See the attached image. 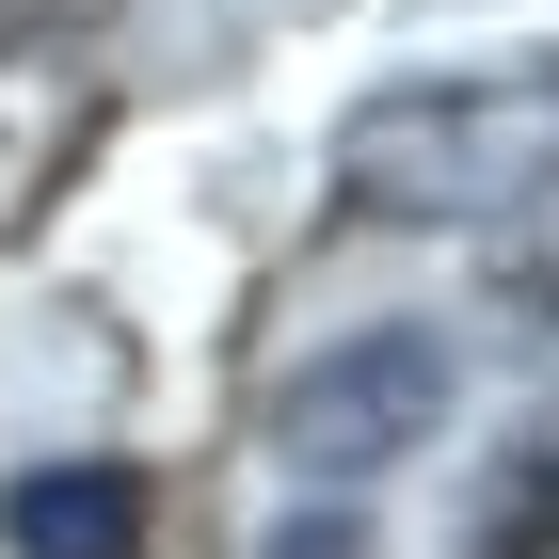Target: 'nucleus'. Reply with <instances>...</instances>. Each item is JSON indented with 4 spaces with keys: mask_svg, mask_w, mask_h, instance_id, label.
<instances>
[{
    "mask_svg": "<svg viewBox=\"0 0 559 559\" xmlns=\"http://www.w3.org/2000/svg\"><path fill=\"white\" fill-rule=\"evenodd\" d=\"M257 559H368V527H352V512H288Z\"/></svg>",
    "mask_w": 559,
    "mask_h": 559,
    "instance_id": "423d86ee",
    "label": "nucleus"
},
{
    "mask_svg": "<svg viewBox=\"0 0 559 559\" xmlns=\"http://www.w3.org/2000/svg\"><path fill=\"white\" fill-rule=\"evenodd\" d=\"M336 192L384 209V224H512V209H559V64L512 48V64H448V81L352 96Z\"/></svg>",
    "mask_w": 559,
    "mask_h": 559,
    "instance_id": "f257e3e1",
    "label": "nucleus"
},
{
    "mask_svg": "<svg viewBox=\"0 0 559 559\" xmlns=\"http://www.w3.org/2000/svg\"><path fill=\"white\" fill-rule=\"evenodd\" d=\"M464 559H559V448H496V464H479Z\"/></svg>",
    "mask_w": 559,
    "mask_h": 559,
    "instance_id": "20e7f679",
    "label": "nucleus"
},
{
    "mask_svg": "<svg viewBox=\"0 0 559 559\" xmlns=\"http://www.w3.org/2000/svg\"><path fill=\"white\" fill-rule=\"evenodd\" d=\"M431 431H448V336H431V320H368V336H336L320 368L272 384V448H288L320 496L416 464Z\"/></svg>",
    "mask_w": 559,
    "mask_h": 559,
    "instance_id": "f03ea898",
    "label": "nucleus"
},
{
    "mask_svg": "<svg viewBox=\"0 0 559 559\" xmlns=\"http://www.w3.org/2000/svg\"><path fill=\"white\" fill-rule=\"evenodd\" d=\"M112 0H0V64H33V48H64V33H96Z\"/></svg>",
    "mask_w": 559,
    "mask_h": 559,
    "instance_id": "39448f33",
    "label": "nucleus"
},
{
    "mask_svg": "<svg viewBox=\"0 0 559 559\" xmlns=\"http://www.w3.org/2000/svg\"><path fill=\"white\" fill-rule=\"evenodd\" d=\"M16 559H144V479L129 464H33L0 496Z\"/></svg>",
    "mask_w": 559,
    "mask_h": 559,
    "instance_id": "7ed1b4c3",
    "label": "nucleus"
}]
</instances>
